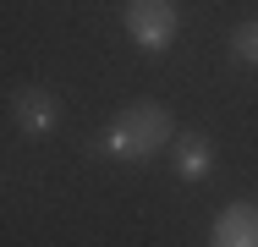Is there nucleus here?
Segmentation results:
<instances>
[{"label": "nucleus", "mask_w": 258, "mask_h": 247, "mask_svg": "<svg viewBox=\"0 0 258 247\" xmlns=\"http://www.w3.org/2000/svg\"><path fill=\"white\" fill-rule=\"evenodd\" d=\"M165 143H176V115H170L159 99H138V104H126V110L110 121V132H104V148H110L115 159H126V165L154 159Z\"/></svg>", "instance_id": "nucleus-1"}, {"label": "nucleus", "mask_w": 258, "mask_h": 247, "mask_svg": "<svg viewBox=\"0 0 258 247\" xmlns=\"http://www.w3.org/2000/svg\"><path fill=\"white\" fill-rule=\"evenodd\" d=\"M121 22H126V33H132V44H143V49H170L181 17H176V0H126Z\"/></svg>", "instance_id": "nucleus-2"}, {"label": "nucleus", "mask_w": 258, "mask_h": 247, "mask_svg": "<svg viewBox=\"0 0 258 247\" xmlns=\"http://www.w3.org/2000/svg\"><path fill=\"white\" fill-rule=\"evenodd\" d=\"M209 247H258V209L253 198H236L214 214L209 225Z\"/></svg>", "instance_id": "nucleus-3"}, {"label": "nucleus", "mask_w": 258, "mask_h": 247, "mask_svg": "<svg viewBox=\"0 0 258 247\" xmlns=\"http://www.w3.org/2000/svg\"><path fill=\"white\" fill-rule=\"evenodd\" d=\"M11 115H17L22 132H50L55 121H60V99L50 88H17L11 94Z\"/></svg>", "instance_id": "nucleus-4"}, {"label": "nucleus", "mask_w": 258, "mask_h": 247, "mask_svg": "<svg viewBox=\"0 0 258 247\" xmlns=\"http://www.w3.org/2000/svg\"><path fill=\"white\" fill-rule=\"evenodd\" d=\"M170 165H176L181 181H204L209 170H214V143H209L204 132H181L170 143Z\"/></svg>", "instance_id": "nucleus-5"}, {"label": "nucleus", "mask_w": 258, "mask_h": 247, "mask_svg": "<svg viewBox=\"0 0 258 247\" xmlns=\"http://www.w3.org/2000/svg\"><path fill=\"white\" fill-rule=\"evenodd\" d=\"M231 55H236L242 66H258V17H247V22L231 28Z\"/></svg>", "instance_id": "nucleus-6"}]
</instances>
